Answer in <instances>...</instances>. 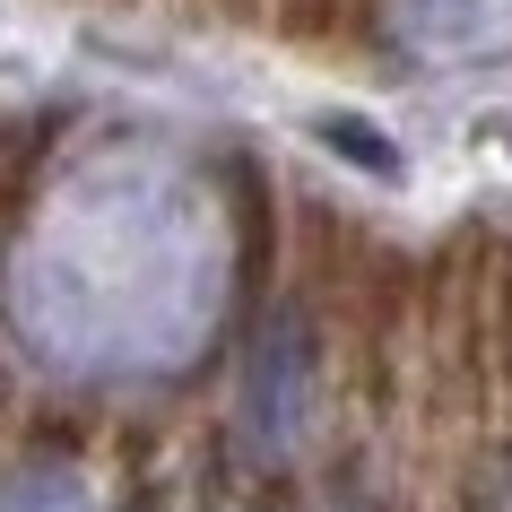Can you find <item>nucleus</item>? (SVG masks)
<instances>
[{
	"label": "nucleus",
	"instance_id": "nucleus-1",
	"mask_svg": "<svg viewBox=\"0 0 512 512\" xmlns=\"http://www.w3.org/2000/svg\"><path fill=\"white\" fill-rule=\"evenodd\" d=\"M304 400H313V339H304L296 313H278L261 330V348H252V382H243V408H252V434L287 452L304 426Z\"/></svg>",
	"mask_w": 512,
	"mask_h": 512
},
{
	"label": "nucleus",
	"instance_id": "nucleus-2",
	"mask_svg": "<svg viewBox=\"0 0 512 512\" xmlns=\"http://www.w3.org/2000/svg\"><path fill=\"white\" fill-rule=\"evenodd\" d=\"M0 512H96V504H87V486L70 478V469H27Z\"/></svg>",
	"mask_w": 512,
	"mask_h": 512
},
{
	"label": "nucleus",
	"instance_id": "nucleus-3",
	"mask_svg": "<svg viewBox=\"0 0 512 512\" xmlns=\"http://www.w3.org/2000/svg\"><path fill=\"white\" fill-rule=\"evenodd\" d=\"M322 139H330V148H348L356 165H374V174H400V148L374 139V122H348V113H339V122H322Z\"/></svg>",
	"mask_w": 512,
	"mask_h": 512
}]
</instances>
